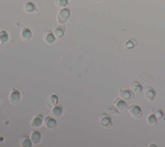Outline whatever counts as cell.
<instances>
[{
    "label": "cell",
    "mask_w": 165,
    "mask_h": 147,
    "mask_svg": "<svg viewBox=\"0 0 165 147\" xmlns=\"http://www.w3.org/2000/svg\"><path fill=\"white\" fill-rule=\"evenodd\" d=\"M92 1L95 2H101L102 0H92Z\"/></svg>",
    "instance_id": "cell-27"
},
{
    "label": "cell",
    "mask_w": 165,
    "mask_h": 147,
    "mask_svg": "<svg viewBox=\"0 0 165 147\" xmlns=\"http://www.w3.org/2000/svg\"><path fill=\"white\" fill-rule=\"evenodd\" d=\"M147 121L149 125L152 126H155L158 124V119H157L155 115H153V114H151V115L148 116L147 118Z\"/></svg>",
    "instance_id": "cell-23"
},
{
    "label": "cell",
    "mask_w": 165,
    "mask_h": 147,
    "mask_svg": "<svg viewBox=\"0 0 165 147\" xmlns=\"http://www.w3.org/2000/svg\"><path fill=\"white\" fill-rule=\"evenodd\" d=\"M57 103H58V97L56 95L52 94V95H50L47 100L46 102V106L48 110H51L53 108H54L56 106H57Z\"/></svg>",
    "instance_id": "cell-7"
},
{
    "label": "cell",
    "mask_w": 165,
    "mask_h": 147,
    "mask_svg": "<svg viewBox=\"0 0 165 147\" xmlns=\"http://www.w3.org/2000/svg\"><path fill=\"white\" fill-rule=\"evenodd\" d=\"M20 143L23 147H31L32 146V141L27 135H23L20 139Z\"/></svg>",
    "instance_id": "cell-16"
},
{
    "label": "cell",
    "mask_w": 165,
    "mask_h": 147,
    "mask_svg": "<svg viewBox=\"0 0 165 147\" xmlns=\"http://www.w3.org/2000/svg\"><path fill=\"white\" fill-rule=\"evenodd\" d=\"M32 36V31L29 28H23L21 31V38L23 42H29Z\"/></svg>",
    "instance_id": "cell-10"
},
{
    "label": "cell",
    "mask_w": 165,
    "mask_h": 147,
    "mask_svg": "<svg viewBox=\"0 0 165 147\" xmlns=\"http://www.w3.org/2000/svg\"><path fill=\"white\" fill-rule=\"evenodd\" d=\"M10 103L13 105H17L19 104L21 100V94L19 90L16 88L12 89L9 97Z\"/></svg>",
    "instance_id": "cell-4"
},
{
    "label": "cell",
    "mask_w": 165,
    "mask_h": 147,
    "mask_svg": "<svg viewBox=\"0 0 165 147\" xmlns=\"http://www.w3.org/2000/svg\"><path fill=\"white\" fill-rule=\"evenodd\" d=\"M71 16V10L68 7H63L58 13L57 15V21L61 24H64L67 22Z\"/></svg>",
    "instance_id": "cell-1"
},
{
    "label": "cell",
    "mask_w": 165,
    "mask_h": 147,
    "mask_svg": "<svg viewBox=\"0 0 165 147\" xmlns=\"http://www.w3.org/2000/svg\"><path fill=\"white\" fill-rule=\"evenodd\" d=\"M45 124L49 130L54 131L57 126V122L54 117L47 116L45 118Z\"/></svg>",
    "instance_id": "cell-6"
},
{
    "label": "cell",
    "mask_w": 165,
    "mask_h": 147,
    "mask_svg": "<svg viewBox=\"0 0 165 147\" xmlns=\"http://www.w3.org/2000/svg\"><path fill=\"white\" fill-rule=\"evenodd\" d=\"M106 112L109 114H116V115L119 114V110L114 105H110L109 107H107L106 108Z\"/></svg>",
    "instance_id": "cell-22"
},
{
    "label": "cell",
    "mask_w": 165,
    "mask_h": 147,
    "mask_svg": "<svg viewBox=\"0 0 165 147\" xmlns=\"http://www.w3.org/2000/svg\"><path fill=\"white\" fill-rule=\"evenodd\" d=\"M136 45H137V40L134 38H130L126 42L125 47L127 49H132L135 47Z\"/></svg>",
    "instance_id": "cell-24"
},
{
    "label": "cell",
    "mask_w": 165,
    "mask_h": 147,
    "mask_svg": "<svg viewBox=\"0 0 165 147\" xmlns=\"http://www.w3.org/2000/svg\"><path fill=\"white\" fill-rule=\"evenodd\" d=\"M130 86L136 95H141L143 92V88L141 84H140L139 82L136 80L132 82L130 84Z\"/></svg>",
    "instance_id": "cell-13"
},
{
    "label": "cell",
    "mask_w": 165,
    "mask_h": 147,
    "mask_svg": "<svg viewBox=\"0 0 165 147\" xmlns=\"http://www.w3.org/2000/svg\"><path fill=\"white\" fill-rule=\"evenodd\" d=\"M152 107L150 106V107H146V108H144V112L145 113V114H146V115H148V114H150V115H151V114H152L154 113V110H151L150 111V109H152Z\"/></svg>",
    "instance_id": "cell-26"
},
{
    "label": "cell",
    "mask_w": 165,
    "mask_h": 147,
    "mask_svg": "<svg viewBox=\"0 0 165 147\" xmlns=\"http://www.w3.org/2000/svg\"><path fill=\"white\" fill-rule=\"evenodd\" d=\"M144 95L148 100H154L156 98V92L152 87H146L144 90Z\"/></svg>",
    "instance_id": "cell-14"
},
{
    "label": "cell",
    "mask_w": 165,
    "mask_h": 147,
    "mask_svg": "<svg viewBox=\"0 0 165 147\" xmlns=\"http://www.w3.org/2000/svg\"><path fill=\"white\" fill-rule=\"evenodd\" d=\"M55 34L53 33V32L51 30H46L43 33V38L45 42L48 44H54L56 42V37Z\"/></svg>",
    "instance_id": "cell-8"
},
{
    "label": "cell",
    "mask_w": 165,
    "mask_h": 147,
    "mask_svg": "<svg viewBox=\"0 0 165 147\" xmlns=\"http://www.w3.org/2000/svg\"><path fill=\"white\" fill-rule=\"evenodd\" d=\"M119 94L122 99L126 100H132L135 97V93L133 90H131V89H120Z\"/></svg>",
    "instance_id": "cell-5"
},
{
    "label": "cell",
    "mask_w": 165,
    "mask_h": 147,
    "mask_svg": "<svg viewBox=\"0 0 165 147\" xmlns=\"http://www.w3.org/2000/svg\"><path fill=\"white\" fill-rule=\"evenodd\" d=\"M129 110L132 116L136 119H141L143 117V112L139 106L135 104H132L129 107Z\"/></svg>",
    "instance_id": "cell-3"
},
{
    "label": "cell",
    "mask_w": 165,
    "mask_h": 147,
    "mask_svg": "<svg viewBox=\"0 0 165 147\" xmlns=\"http://www.w3.org/2000/svg\"><path fill=\"white\" fill-rule=\"evenodd\" d=\"M100 120L101 125L105 128H110L113 126L112 119L109 113H102L100 116Z\"/></svg>",
    "instance_id": "cell-2"
},
{
    "label": "cell",
    "mask_w": 165,
    "mask_h": 147,
    "mask_svg": "<svg viewBox=\"0 0 165 147\" xmlns=\"http://www.w3.org/2000/svg\"><path fill=\"white\" fill-rule=\"evenodd\" d=\"M113 104L120 111H125L127 108V104L126 102L120 98L115 99L113 102Z\"/></svg>",
    "instance_id": "cell-12"
},
{
    "label": "cell",
    "mask_w": 165,
    "mask_h": 147,
    "mask_svg": "<svg viewBox=\"0 0 165 147\" xmlns=\"http://www.w3.org/2000/svg\"><path fill=\"white\" fill-rule=\"evenodd\" d=\"M56 4L57 7H65L68 5V0H56Z\"/></svg>",
    "instance_id": "cell-25"
},
{
    "label": "cell",
    "mask_w": 165,
    "mask_h": 147,
    "mask_svg": "<svg viewBox=\"0 0 165 147\" xmlns=\"http://www.w3.org/2000/svg\"><path fill=\"white\" fill-rule=\"evenodd\" d=\"M24 9L27 13H34V12L38 11V9H37L35 4L31 2H27L25 5Z\"/></svg>",
    "instance_id": "cell-17"
},
{
    "label": "cell",
    "mask_w": 165,
    "mask_h": 147,
    "mask_svg": "<svg viewBox=\"0 0 165 147\" xmlns=\"http://www.w3.org/2000/svg\"><path fill=\"white\" fill-rule=\"evenodd\" d=\"M44 121V116L43 114L39 113L38 115L36 116L34 119H32L31 124L32 126L34 128H39L43 124Z\"/></svg>",
    "instance_id": "cell-9"
},
{
    "label": "cell",
    "mask_w": 165,
    "mask_h": 147,
    "mask_svg": "<svg viewBox=\"0 0 165 147\" xmlns=\"http://www.w3.org/2000/svg\"><path fill=\"white\" fill-rule=\"evenodd\" d=\"M154 115L157 118V119L159 121H164L165 120V114L162 109L159 107L156 109Z\"/></svg>",
    "instance_id": "cell-20"
},
{
    "label": "cell",
    "mask_w": 165,
    "mask_h": 147,
    "mask_svg": "<svg viewBox=\"0 0 165 147\" xmlns=\"http://www.w3.org/2000/svg\"><path fill=\"white\" fill-rule=\"evenodd\" d=\"M63 112V108L61 104L56 106L54 108H53L51 111V116L54 119H59L62 116Z\"/></svg>",
    "instance_id": "cell-11"
},
{
    "label": "cell",
    "mask_w": 165,
    "mask_h": 147,
    "mask_svg": "<svg viewBox=\"0 0 165 147\" xmlns=\"http://www.w3.org/2000/svg\"><path fill=\"white\" fill-rule=\"evenodd\" d=\"M41 137H42V136H41V134L38 130H34L33 131L31 134L30 136V139L32 142L35 145L38 144L39 142L41 140Z\"/></svg>",
    "instance_id": "cell-15"
},
{
    "label": "cell",
    "mask_w": 165,
    "mask_h": 147,
    "mask_svg": "<svg viewBox=\"0 0 165 147\" xmlns=\"http://www.w3.org/2000/svg\"><path fill=\"white\" fill-rule=\"evenodd\" d=\"M9 34L5 31H0V42L2 44L7 43L9 41Z\"/></svg>",
    "instance_id": "cell-21"
},
{
    "label": "cell",
    "mask_w": 165,
    "mask_h": 147,
    "mask_svg": "<svg viewBox=\"0 0 165 147\" xmlns=\"http://www.w3.org/2000/svg\"><path fill=\"white\" fill-rule=\"evenodd\" d=\"M65 33V27L64 26H57L54 29V34L57 38L63 37Z\"/></svg>",
    "instance_id": "cell-18"
},
{
    "label": "cell",
    "mask_w": 165,
    "mask_h": 147,
    "mask_svg": "<svg viewBox=\"0 0 165 147\" xmlns=\"http://www.w3.org/2000/svg\"><path fill=\"white\" fill-rule=\"evenodd\" d=\"M139 79H141L144 82H147V83H152L154 80L153 78H152V76L147 73H143L141 75H139Z\"/></svg>",
    "instance_id": "cell-19"
}]
</instances>
